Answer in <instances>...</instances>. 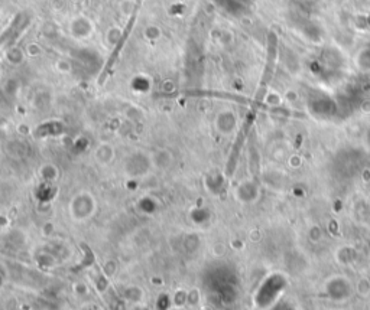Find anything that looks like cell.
Listing matches in <instances>:
<instances>
[{
    "mask_svg": "<svg viewBox=\"0 0 370 310\" xmlns=\"http://www.w3.org/2000/svg\"><path fill=\"white\" fill-rule=\"evenodd\" d=\"M90 201H93L88 195H78L77 198L73 199L71 202V214L74 216V219H86L90 218L93 211L86 209V204H88Z\"/></svg>",
    "mask_w": 370,
    "mask_h": 310,
    "instance_id": "obj_1",
    "label": "cell"
}]
</instances>
